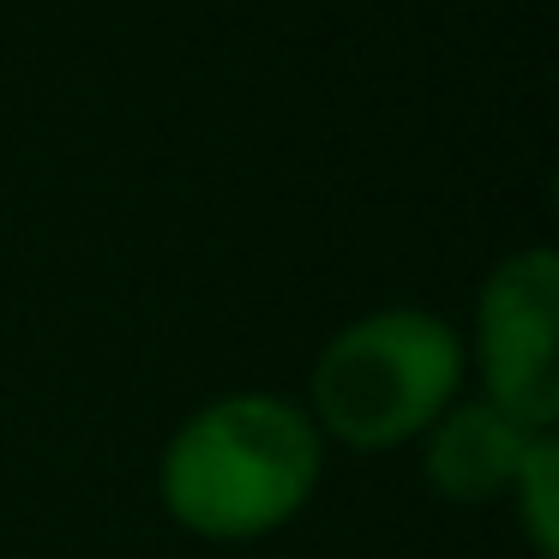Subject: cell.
<instances>
[{
    "label": "cell",
    "instance_id": "cell-2",
    "mask_svg": "<svg viewBox=\"0 0 559 559\" xmlns=\"http://www.w3.org/2000/svg\"><path fill=\"white\" fill-rule=\"evenodd\" d=\"M463 391V337L421 307L361 313L319 349L313 415L319 433L355 451H391L421 439Z\"/></svg>",
    "mask_w": 559,
    "mask_h": 559
},
{
    "label": "cell",
    "instance_id": "cell-3",
    "mask_svg": "<svg viewBox=\"0 0 559 559\" xmlns=\"http://www.w3.org/2000/svg\"><path fill=\"white\" fill-rule=\"evenodd\" d=\"M554 319H559V259L554 247H523L499 259L475 301V367L481 391L499 415L530 433H554L559 421V367H554Z\"/></svg>",
    "mask_w": 559,
    "mask_h": 559
},
{
    "label": "cell",
    "instance_id": "cell-5",
    "mask_svg": "<svg viewBox=\"0 0 559 559\" xmlns=\"http://www.w3.org/2000/svg\"><path fill=\"white\" fill-rule=\"evenodd\" d=\"M554 475H559V445L554 433H535L530 451L518 463V481H511V506H518V523L530 535L535 559H554L559 554V493H554Z\"/></svg>",
    "mask_w": 559,
    "mask_h": 559
},
{
    "label": "cell",
    "instance_id": "cell-1",
    "mask_svg": "<svg viewBox=\"0 0 559 559\" xmlns=\"http://www.w3.org/2000/svg\"><path fill=\"white\" fill-rule=\"evenodd\" d=\"M325 445L301 403L235 391L175 427L157 469L163 511L199 542H259L307 511Z\"/></svg>",
    "mask_w": 559,
    "mask_h": 559
},
{
    "label": "cell",
    "instance_id": "cell-4",
    "mask_svg": "<svg viewBox=\"0 0 559 559\" xmlns=\"http://www.w3.org/2000/svg\"><path fill=\"white\" fill-rule=\"evenodd\" d=\"M427 487L451 506H487V499H506L518 481V463L530 451V427H518L511 415H499L487 397L475 403H451L433 427H427Z\"/></svg>",
    "mask_w": 559,
    "mask_h": 559
}]
</instances>
